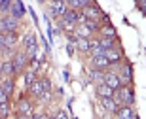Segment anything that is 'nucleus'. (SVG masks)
<instances>
[{"label": "nucleus", "mask_w": 146, "mask_h": 119, "mask_svg": "<svg viewBox=\"0 0 146 119\" xmlns=\"http://www.w3.org/2000/svg\"><path fill=\"white\" fill-rule=\"evenodd\" d=\"M27 89H29V95L40 97L44 91H51V81H49L48 78H40V80H34Z\"/></svg>", "instance_id": "nucleus-1"}, {"label": "nucleus", "mask_w": 146, "mask_h": 119, "mask_svg": "<svg viewBox=\"0 0 146 119\" xmlns=\"http://www.w3.org/2000/svg\"><path fill=\"white\" fill-rule=\"evenodd\" d=\"M11 64H13V70L15 74H23L27 70V64H29V57L23 51H15L11 55Z\"/></svg>", "instance_id": "nucleus-2"}, {"label": "nucleus", "mask_w": 146, "mask_h": 119, "mask_svg": "<svg viewBox=\"0 0 146 119\" xmlns=\"http://www.w3.org/2000/svg\"><path fill=\"white\" fill-rule=\"evenodd\" d=\"M80 11H82V15H84L86 21H95V23H99V21H101V17L104 15L103 10H101L97 4H89V6H86V8L80 10Z\"/></svg>", "instance_id": "nucleus-3"}, {"label": "nucleus", "mask_w": 146, "mask_h": 119, "mask_svg": "<svg viewBox=\"0 0 146 119\" xmlns=\"http://www.w3.org/2000/svg\"><path fill=\"white\" fill-rule=\"evenodd\" d=\"M17 28H19V19L11 15H4L0 19V32L6 34V32H17Z\"/></svg>", "instance_id": "nucleus-4"}, {"label": "nucleus", "mask_w": 146, "mask_h": 119, "mask_svg": "<svg viewBox=\"0 0 146 119\" xmlns=\"http://www.w3.org/2000/svg\"><path fill=\"white\" fill-rule=\"evenodd\" d=\"M119 100L125 104V106H133L135 104V93H133V87L131 85H121L118 89Z\"/></svg>", "instance_id": "nucleus-5"}, {"label": "nucleus", "mask_w": 146, "mask_h": 119, "mask_svg": "<svg viewBox=\"0 0 146 119\" xmlns=\"http://www.w3.org/2000/svg\"><path fill=\"white\" fill-rule=\"evenodd\" d=\"M66 10H68V6H66V2H63V0H53L51 6H49V13H51V17H55V19H61V17L65 15Z\"/></svg>", "instance_id": "nucleus-6"}, {"label": "nucleus", "mask_w": 146, "mask_h": 119, "mask_svg": "<svg viewBox=\"0 0 146 119\" xmlns=\"http://www.w3.org/2000/svg\"><path fill=\"white\" fill-rule=\"evenodd\" d=\"M63 21H68V23H72V25H80V23H84L86 19H84V15H82V11H78V10H68L65 11V15L61 17Z\"/></svg>", "instance_id": "nucleus-7"}, {"label": "nucleus", "mask_w": 146, "mask_h": 119, "mask_svg": "<svg viewBox=\"0 0 146 119\" xmlns=\"http://www.w3.org/2000/svg\"><path fill=\"white\" fill-rule=\"evenodd\" d=\"M104 85H108L110 89L114 91H118L119 87H121V81H119V76L116 72H104V80H103Z\"/></svg>", "instance_id": "nucleus-8"}, {"label": "nucleus", "mask_w": 146, "mask_h": 119, "mask_svg": "<svg viewBox=\"0 0 146 119\" xmlns=\"http://www.w3.org/2000/svg\"><path fill=\"white\" fill-rule=\"evenodd\" d=\"M104 57L108 60V66H116V64H119V60H121V51H119L118 47H110V49L104 51Z\"/></svg>", "instance_id": "nucleus-9"}, {"label": "nucleus", "mask_w": 146, "mask_h": 119, "mask_svg": "<svg viewBox=\"0 0 146 119\" xmlns=\"http://www.w3.org/2000/svg\"><path fill=\"white\" fill-rule=\"evenodd\" d=\"M10 15L21 21V17L25 15V6H23L21 0H13V2H11V6H10Z\"/></svg>", "instance_id": "nucleus-10"}, {"label": "nucleus", "mask_w": 146, "mask_h": 119, "mask_svg": "<svg viewBox=\"0 0 146 119\" xmlns=\"http://www.w3.org/2000/svg\"><path fill=\"white\" fill-rule=\"evenodd\" d=\"M0 85H2V89L6 91L8 97H11L13 91H15V81H13V78H2L0 80Z\"/></svg>", "instance_id": "nucleus-11"}, {"label": "nucleus", "mask_w": 146, "mask_h": 119, "mask_svg": "<svg viewBox=\"0 0 146 119\" xmlns=\"http://www.w3.org/2000/svg\"><path fill=\"white\" fill-rule=\"evenodd\" d=\"M91 66L99 68V70H106L108 68V60H106L104 55H97V57H91Z\"/></svg>", "instance_id": "nucleus-12"}, {"label": "nucleus", "mask_w": 146, "mask_h": 119, "mask_svg": "<svg viewBox=\"0 0 146 119\" xmlns=\"http://www.w3.org/2000/svg\"><path fill=\"white\" fill-rule=\"evenodd\" d=\"M116 114V117L118 119H133V110H131V106H118V110L114 112Z\"/></svg>", "instance_id": "nucleus-13"}, {"label": "nucleus", "mask_w": 146, "mask_h": 119, "mask_svg": "<svg viewBox=\"0 0 146 119\" xmlns=\"http://www.w3.org/2000/svg\"><path fill=\"white\" fill-rule=\"evenodd\" d=\"M17 114H25V115H33V104L27 98H21L17 104Z\"/></svg>", "instance_id": "nucleus-14"}, {"label": "nucleus", "mask_w": 146, "mask_h": 119, "mask_svg": "<svg viewBox=\"0 0 146 119\" xmlns=\"http://www.w3.org/2000/svg\"><path fill=\"white\" fill-rule=\"evenodd\" d=\"M97 95H99V98H112L114 95H116V91H114V89H110L108 85H104V83H99Z\"/></svg>", "instance_id": "nucleus-15"}, {"label": "nucleus", "mask_w": 146, "mask_h": 119, "mask_svg": "<svg viewBox=\"0 0 146 119\" xmlns=\"http://www.w3.org/2000/svg\"><path fill=\"white\" fill-rule=\"evenodd\" d=\"M74 45H76V49H78L80 53H89V47H91V40H89V38H78Z\"/></svg>", "instance_id": "nucleus-16"}, {"label": "nucleus", "mask_w": 146, "mask_h": 119, "mask_svg": "<svg viewBox=\"0 0 146 119\" xmlns=\"http://www.w3.org/2000/svg\"><path fill=\"white\" fill-rule=\"evenodd\" d=\"M17 42H19V38H17V32H6V34H4V43H6V47L15 49V47H17Z\"/></svg>", "instance_id": "nucleus-17"}, {"label": "nucleus", "mask_w": 146, "mask_h": 119, "mask_svg": "<svg viewBox=\"0 0 146 119\" xmlns=\"http://www.w3.org/2000/svg\"><path fill=\"white\" fill-rule=\"evenodd\" d=\"M2 76H6V78H13V76H15V70H13L11 59H4V60H2Z\"/></svg>", "instance_id": "nucleus-18"}, {"label": "nucleus", "mask_w": 146, "mask_h": 119, "mask_svg": "<svg viewBox=\"0 0 146 119\" xmlns=\"http://www.w3.org/2000/svg\"><path fill=\"white\" fill-rule=\"evenodd\" d=\"M91 4V0H66V6L70 8V10H84L86 6Z\"/></svg>", "instance_id": "nucleus-19"}, {"label": "nucleus", "mask_w": 146, "mask_h": 119, "mask_svg": "<svg viewBox=\"0 0 146 119\" xmlns=\"http://www.w3.org/2000/svg\"><path fill=\"white\" fill-rule=\"evenodd\" d=\"M99 32L103 34V38H110V40H116V28L112 25H103V27L99 28Z\"/></svg>", "instance_id": "nucleus-20"}, {"label": "nucleus", "mask_w": 146, "mask_h": 119, "mask_svg": "<svg viewBox=\"0 0 146 119\" xmlns=\"http://www.w3.org/2000/svg\"><path fill=\"white\" fill-rule=\"evenodd\" d=\"M101 104H103L104 110H108V112H112V114L118 110V106H119V104L116 102V98H114V97L112 98H101Z\"/></svg>", "instance_id": "nucleus-21"}, {"label": "nucleus", "mask_w": 146, "mask_h": 119, "mask_svg": "<svg viewBox=\"0 0 146 119\" xmlns=\"http://www.w3.org/2000/svg\"><path fill=\"white\" fill-rule=\"evenodd\" d=\"M36 45V36H34L33 30H29L27 34H25V38H23V47L25 49H31Z\"/></svg>", "instance_id": "nucleus-22"}, {"label": "nucleus", "mask_w": 146, "mask_h": 119, "mask_svg": "<svg viewBox=\"0 0 146 119\" xmlns=\"http://www.w3.org/2000/svg\"><path fill=\"white\" fill-rule=\"evenodd\" d=\"M119 76V81H121V85L123 83H131V80H133V72H131V66L125 64V72L121 70V74H118Z\"/></svg>", "instance_id": "nucleus-23"}, {"label": "nucleus", "mask_w": 146, "mask_h": 119, "mask_svg": "<svg viewBox=\"0 0 146 119\" xmlns=\"http://www.w3.org/2000/svg\"><path fill=\"white\" fill-rule=\"evenodd\" d=\"M34 80H38V78H36V72L29 70V68H27L25 72H23V81H25V85H27V87L31 85V83H33Z\"/></svg>", "instance_id": "nucleus-24"}, {"label": "nucleus", "mask_w": 146, "mask_h": 119, "mask_svg": "<svg viewBox=\"0 0 146 119\" xmlns=\"http://www.w3.org/2000/svg\"><path fill=\"white\" fill-rule=\"evenodd\" d=\"M99 45H101V49H103V51H106V49H110V47H116V40L101 38V40H99Z\"/></svg>", "instance_id": "nucleus-25"}, {"label": "nucleus", "mask_w": 146, "mask_h": 119, "mask_svg": "<svg viewBox=\"0 0 146 119\" xmlns=\"http://www.w3.org/2000/svg\"><path fill=\"white\" fill-rule=\"evenodd\" d=\"M40 64H42V60H38V59H29V64H27V68L29 70H33V72H38V68H40Z\"/></svg>", "instance_id": "nucleus-26"}, {"label": "nucleus", "mask_w": 146, "mask_h": 119, "mask_svg": "<svg viewBox=\"0 0 146 119\" xmlns=\"http://www.w3.org/2000/svg\"><path fill=\"white\" fill-rule=\"evenodd\" d=\"M61 28H65V32H66V34H72V32L76 30V25H72V23L63 21V19H61Z\"/></svg>", "instance_id": "nucleus-27"}, {"label": "nucleus", "mask_w": 146, "mask_h": 119, "mask_svg": "<svg viewBox=\"0 0 146 119\" xmlns=\"http://www.w3.org/2000/svg\"><path fill=\"white\" fill-rule=\"evenodd\" d=\"M91 78H93V80H97L99 83H103V80H104V70L93 68V72H91Z\"/></svg>", "instance_id": "nucleus-28"}, {"label": "nucleus", "mask_w": 146, "mask_h": 119, "mask_svg": "<svg viewBox=\"0 0 146 119\" xmlns=\"http://www.w3.org/2000/svg\"><path fill=\"white\" fill-rule=\"evenodd\" d=\"M84 25H86L91 32H99V28H101V23H95V21H84Z\"/></svg>", "instance_id": "nucleus-29"}, {"label": "nucleus", "mask_w": 146, "mask_h": 119, "mask_svg": "<svg viewBox=\"0 0 146 119\" xmlns=\"http://www.w3.org/2000/svg\"><path fill=\"white\" fill-rule=\"evenodd\" d=\"M13 0H0V13H8Z\"/></svg>", "instance_id": "nucleus-30"}, {"label": "nucleus", "mask_w": 146, "mask_h": 119, "mask_svg": "<svg viewBox=\"0 0 146 119\" xmlns=\"http://www.w3.org/2000/svg\"><path fill=\"white\" fill-rule=\"evenodd\" d=\"M8 115H10V104L8 102H2L0 104V117H8Z\"/></svg>", "instance_id": "nucleus-31"}, {"label": "nucleus", "mask_w": 146, "mask_h": 119, "mask_svg": "<svg viewBox=\"0 0 146 119\" xmlns=\"http://www.w3.org/2000/svg\"><path fill=\"white\" fill-rule=\"evenodd\" d=\"M2 102H10V97L6 95V91L2 89V85H0V104Z\"/></svg>", "instance_id": "nucleus-32"}, {"label": "nucleus", "mask_w": 146, "mask_h": 119, "mask_svg": "<svg viewBox=\"0 0 146 119\" xmlns=\"http://www.w3.org/2000/svg\"><path fill=\"white\" fill-rule=\"evenodd\" d=\"M55 119H68V115H66V112H57V115H55Z\"/></svg>", "instance_id": "nucleus-33"}, {"label": "nucleus", "mask_w": 146, "mask_h": 119, "mask_svg": "<svg viewBox=\"0 0 146 119\" xmlns=\"http://www.w3.org/2000/svg\"><path fill=\"white\" fill-rule=\"evenodd\" d=\"M33 115H25V114H17V119H31Z\"/></svg>", "instance_id": "nucleus-34"}, {"label": "nucleus", "mask_w": 146, "mask_h": 119, "mask_svg": "<svg viewBox=\"0 0 146 119\" xmlns=\"http://www.w3.org/2000/svg\"><path fill=\"white\" fill-rule=\"evenodd\" d=\"M137 4H139V8H141V11H144V0H137Z\"/></svg>", "instance_id": "nucleus-35"}, {"label": "nucleus", "mask_w": 146, "mask_h": 119, "mask_svg": "<svg viewBox=\"0 0 146 119\" xmlns=\"http://www.w3.org/2000/svg\"><path fill=\"white\" fill-rule=\"evenodd\" d=\"M66 49H68V53H70V55H74V43H68V47H66Z\"/></svg>", "instance_id": "nucleus-36"}, {"label": "nucleus", "mask_w": 146, "mask_h": 119, "mask_svg": "<svg viewBox=\"0 0 146 119\" xmlns=\"http://www.w3.org/2000/svg\"><path fill=\"white\" fill-rule=\"evenodd\" d=\"M38 119H49L48 115H38Z\"/></svg>", "instance_id": "nucleus-37"}, {"label": "nucleus", "mask_w": 146, "mask_h": 119, "mask_svg": "<svg viewBox=\"0 0 146 119\" xmlns=\"http://www.w3.org/2000/svg\"><path fill=\"white\" fill-rule=\"evenodd\" d=\"M0 76H2V60H0Z\"/></svg>", "instance_id": "nucleus-38"}, {"label": "nucleus", "mask_w": 146, "mask_h": 119, "mask_svg": "<svg viewBox=\"0 0 146 119\" xmlns=\"http://www.w3.org/2000/svg\"><path fill=\"white\" fill-rule=\"evenodd\" d=\"M38 2H44V0H38Z\"/></svg>", "instance_id": "nucleus-39"}, {"label": "nucleus", "mask_w": 146, "mask_h": 119, "mask_svg": "<svg viewBox=\"0 0 146 119\" xmlns=\"http://www.w3.org/2000/svg\"><path fill=\"white\" fill-rule=\"evenodd\" d=\"M49 119H55V117H49Z\"/></svg>", "instance_id": "nucleus-40"}, {"label": "nucleus", "mask_w": 146, "mask_h": 119, "mask_svg": "<svg viewBox=\"0 0 146 119\" xmlns=\"http://www.w3.org/2000/svg\"><path fill=\"white\" fill-rule=\"evenodd\" d=\"M63 2H66V0H63Z\"/></svg>", "instance_id": "nucleus-41"}, {"label": "nucleus", "mask_w": 146, "mask_h": 119, "mask_svg": "<svg viewBox=\"0 0 146 119\" xmlns=\"http://www.w3.org/2000/svg\"><path fill=\"white\" fill-rule=\"evenodd\" d=\"M0 119H4V117H0Z\"/></svg>", "instance_id": "nucleus-42"}]
</instances>
